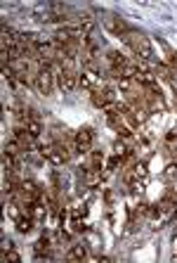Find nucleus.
Returning a JSON list of instances; mask_svg holds the SVG:
<instances>
[{
  "instance_id": "obj_1",
  "label": "nucleus",
  "mask_w": 177,
  "mask_h": 263,
  "mask_svg": "<svg viewBox=\"0 0 177 263\" xmlns=\"http://www.w3.org/2000/svg\"><path fill=\"white\" fill-rule=\"evenodd\" d=\"M147 180H149L147 161H135V164L128 166L125 173H123V183H125L128 192H142L147 187Z\"/></svg>"
},
{
  "instance_id": "obj_2",
  "label": "nucleus",
  "mask_w": 177,
  "mask_h": 263,
  "mask_svg": "<svg viewBox=\"0 0 177 263\" xmlns=\"http://www.w3.org/2000/svg\"><path fill=\"white\" fill-rule=\"evenodd\" d=\"M123 43L132 50V55L137 57V60L149 62L153 57V48H151V43H149V38L144 36V33H140V31L132 29L128 36H123Z\"/></svg>"
},
{
  "instance_id": "obj_3",
  "label": "nucleus",
  "mask_w": 177,
  "mask_h": 263,
  "mask_svg": "<svg viewBox=\"0 0 177 263\" xmlns=\"http://www.w3.org/2000/svg\"><path fill=\"white\" fill-rule=\"evenodd\" d=\"M36 149H38V154H40L43 159H48L50 164H55V166L67 164L69 157H71V147L61 145V142H55V140L48 142V145H40V142H38Z\"/></svg>"
},
{
  "instance_id": "obj_4",
  "label": "nucleus",
  "mask_w": 177,
  "mask_h": 263,
  "mask_svg": "<svg viewBox=\"0 0 177 263\" xmlns=\"http://www.w3.org/2000/svg\"><path fill=\"white\" fill-rule=\"evenodd\" d=\"M55 67L50 64V62H40V69H38L36 79H33V86H36V90L40 92V95H50L52 92V86H55Z\"/></svg>"
},
{
  "instance_id": "obj_5",
  "label": "nucleus",
  "mask_w": 177,
  "mask_h": 263,
  "mask_svg": "<svg viewBox=\"0 0 177 263\" xmlns=\"http://www.w3.org/2000/svg\"><path fill=\"white\" fill-rule=\"evenodd\" d=\"M55 76H57V86L64 92H74L78 86V71L74 69V64H59L55 67Z\"/></svg>"
},
{
  "instance_id": "obj_6",
  "label": "nucleus",
  "mask_w": 177,
  "mask_h": 263,
  "mask_svg": "<svg viewBox=\"0 0 177 263\" xmlns=\"http://www.w3.org/2000/svg\"><path fill=\"white\" fill-rule=\"evenodd\" d=\"M90 100H92V104H95V107L106 109L109 104L118 102V90H116V88H111L109 83H99L97 88H92Z\"/></svg>"
},
{
  "instance_id": "obj_7",
  "label": "nucleus",
  "mask_w": 177,
  "mask_h": 263,
  "mask_svg": "<svg viewBox=\"0 0 177 263\" xmlns=\"http://www.w3.org/2000/svg\"><path fill=\"white\" fill-rule=\"evenodd\" d=\"M99 79H102V71H99V62H90V64H83V71L78 73V86L92 90V88L99 86Z\"/></svg>"
},
{
  "instance_id": "obj_8",
  "label": "nucleus",
  "mask_w": 177,
  "mask_h": 263,
  "mask_svg": "<svg viewBox=\"0 0 177 263\" xmlns=\"http://www.w3.org/2000/svg\"><path fill=\"white\" fill-rule=\"evenodd\" d=\"M102 24L106 26V31H111L114 36H128L130 31H132V26L125 22V19H121L118 14H114V12H104L102 14Z\"/></svg>"
},
{
  "instance_id": "obj_9",
  "label": "nucleus",
  "mask_w": 177,
  "mask_h": 263,
  "mask_svg": "<svg viewBox=\"0 0 177 263\" xmlns=\"http://www.w3.org/2000/svg\"><path fill=\"white\" fill-rule=\"evenodd\" d=\"M92 142H95V130H92L90 126H83V128L74 135V149L78 154H90Z\"/></svg>"
},
{
  "instance_id": "obj_10",
  "label": "nucleus",
  "mask_w": 177,
  "mask_h": 263,
  "mask_svg": "<svg viewBox=\"0 0 177 263\" xmlns=\"http://www.w3.org/2000/svg\"><path fill=\"white\" fill-rule=\"evenodd\" d=\"M52 235L45 233L43 237L38 239L36 245H33V258L36 261H52Z\"/></svg>"
},
{
  "instance_id": "obj_11",
  "label": "nucleus",
  "mask_w": 177,
  "mask_h": 263,
  "mask_svg": "<svg viewBox=\"0 0 177 263\" xmlns=\"http://www.w3.org/2000/svg\"><path fill=\"white\" fill-rule=\"evenodd\" d=\"M163 154L170 161H177V126L163 138Z\"/></svg>"
},
{
  "instance_id": "obj_12",
  "label": "nucleus",
  "mask_w": 177,
  "mask_h": 263,
  "mask_svg": "<svg viewBox=\"0 0 177 263\" xmlns=\"http://www.w3.org/2000/svg\"><path fill=\"white\" fill-rule=\"evenodd\" d=\"M102 183V168H95V166H87L85 168V185L87 187H95V185Z\"/></svg>"
},
{
  "instance_id": "obj_13",
  "label": "nucleus",
  "mask_w": 177,
  "mask_h": 263,
  "mask_svg": "<svg viewBox=\"0 0 177 263\" xmlns=\"http://www.w3.org/2000/svg\"><path fill=\"white\" fill-rule=\"evenodd\" d=\"M87 258V247L85 245H74L67 254V261H85Z\"/></svg>"
},
{
  "instance_id": "obj_14",
  "label": "nucleus",
  "mask_w": 177,
  "mask_h": 263,
  "mask_svg": "<svg viewBox=\"0 0 177 263\" xmlns=\"http://www.w3.org/2000/svg\"><path fill=\"white\" fill-rule=\"evenodd\" d=\"M3 261H10V263H19L21 256H19V251L14 249V245H7V249L3 251Z\"/></svg>"
},
{
  "instance_id": "obj_15",
  "label": "nucleus",
  "mask_w": 177,
  "mask_h": 263,
  "mask_svg": "<svg viewBox=\"0 0 177 263\" xmlns=\"http://www.w3.org/2000/svg\"><path fill=\"white\" fill-rule=\"evenodd\" d=\"M163 178H165V180H175V178H177V161H170V164L165 166Z\"/></svg>"
}]
</instances>
